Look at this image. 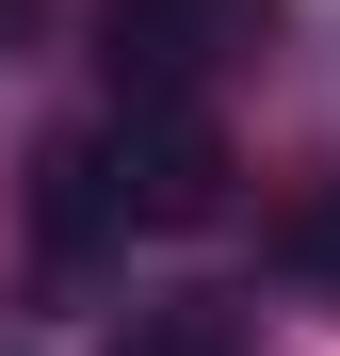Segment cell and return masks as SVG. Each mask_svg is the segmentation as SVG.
I'll use <instances>...</instances> for the list:
<instances>
[{"mask_svg": "<svg viewBox=\"0 0 340 356\" xmlns=\"http://www.w3.org/2000/svg\"><path fill=\"white\" fill-rule=\"evenodd\" d=\"M81 146H97V178H113V211H130V227H211L227 178H243L195 97H113V130H81Z\"/></svg>", "mask_w": 340, "mask_h": 356, "instance_id": "1", "label": "cell"}, {"mask_svg": "<svg viewBox=\"0 0 340 356\" xmlns=\"http://www.w3.org/2000/svg\"><path fill=\"white\" fill-rule=\"evenodd\" d=\"M243 49H275V0H97V65L113 97H195Z\"/></svg>", "mask_w": 340, "mask_h": 356, "instance_id": "2", "label": "cell"}, {"mask_svg": "<svg viewBox=\"0 0 340 356\" xmlns=\"http://www.w3.org/2000/svg\"><path fill=\"white\" fill-rule=\"evenodd\" d=\"M275 275H292V291H340V162H308L292 195H275Z\"/></svg>", "mask_w": 340, "mask_h": 356, "instance_id": "3", "label": "cell"}, {"mask_svg": "<svg viewBox=\"0 0 340 356\" xmlns=\"http://www.w3.org/2000/svg\"><path fill=\"white\" fill-rule=\"evenodd\" d=\"M33 178H49V195H33V227H49V243H97V227H130V211H113V178H97V146H49Z\"/></svg>", "mask_w": 340, "mask_h": 356, "instance_id": "4", "label": "cell"}, {"mask_svg": "<svg viewBox=\"0 0 340 356\" xmlns=\"http://www.w3.org/2000/svg\"><path fill=\"white\" fill-rule=\"evenodd\" d=\"M113 356H243V340H227V308H146Z\"/></svg>", "mask_w": 340, "mask_h": 356, "instance_id": "5", "label": "cell"}, {"mask_svg": "<svg viewBox=\"0 0 340 356\" xmlns=\"http://www.w3.org/2000/svg\"><path fill=\"white\" fill-rule=\"evenodd\" d=\"M17 33H33V0H0V49H17Z\"/></svg>", "mask_w": 340, "mask_h": 356, "instance_id": "6", "label": "cell"}]
</instances>
